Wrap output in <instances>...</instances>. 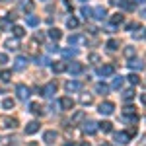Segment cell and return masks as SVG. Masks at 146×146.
<instances>
[{"mask_svg": "<svg viewBox=\"0 0 146 146\" xmlns=\"http://www.w3.org/2000/svg\"><path fill=\"white\" fill-rule=\"evenodd\" d=\"M16 94H18V98H20V100H29V96H31V94H29V88H27V86H23V84H18V86H16Z\"/></svg>", "mask_w": 146, "mask_h": 146, "instance_id": "6da1fadb", "label": "cell"}, {"mask_svg": "<svg viewBox=\"0 0 146 146\" xmlns=\"http://www.w3.org/2000/svg\"><path fill=\"white\" fill-rule=\"evenodd\" d=\"M64 90H66L68 94H72V92H80V90H82V82H78V80H68L66 84H64Z\"/></svg>", "mask_w": 146, "mask_h": 146, "instance_id": "7a4b0ae2", "label": "cell"}, {"mask_svg": "<svg viewBox=\"0 0 146 146\" xmlns=\"http://www.w3.org/2000/svg\"><path fill=\"white\" fill-rule=\"evenodd\" d=\"M58 105H60L64 111H70V109H74V100H72V98H68V96H64V98H60V100H58Z\"/></svg>", "mask_w": 146, "mask_h": 146, "instance_id": "3957f363", "label": "cell"}, {"mask_svg": "<svg viewBox=\"0 0 146 146\" xmlns=\"http://www.w3.org/2000/svg\"><path fill=\"white\" fill-rule=\"evenodd\" d=\"M0 127L2 129H16L18 127V121L16 119H10V117H0Z\"/></svg>", "mask_w": 146, "mask_h": 146, "instance_id": "277c9868", "label": "cell"}, {"mask_svg": "<svg viewBox=\"0 0 146 146\" xmlns=\"http://www.w3.org/2000/svg\"><path fill=\"white\" fill-rule=\"evenodd\" d=\"M98 111H100L101 115H111V113L115 111V105H113L111 101H103V103L100 105V109H98Z\"/></svg>", "mask_w": 146, "mask_h": 146, "instance_id": "5b68a950", "label": "cell"}, {"mask_svg": "<svg viewBox=\"0 0 146 146\" xmlns=\"http://www.w3.org/2000/svg\"><path fill=\"white\" fill-rule=\"evenodd\" d=\"M56 94V82H49L45 88H43V96L45 98H53Z\"/></svg>", "mask_w": 146, "mask_h": 146, "instance_id": "8992f818", "label": "cell"}, {"mask_svg": "<svg viewBox=\"0 0 146 146\" xmlns=\"http://www.w3.org/2000/svg\"><path fill=\"white\" fill-rule=\"evenodd\" d=\"M82 131H84L86 135H96V131H98V123H94V121H86L84 127H82Z\"/></svg>", "mask_w": 146, "mask_h": 146, "instance_id": "52a82bcc", "label": "cell"}, {"mask_svg": "<svg viewBox=\"0 0 146 146\" xmlns=\"http://www.w3.org/2000/svg\"><path fill=\"white\" fill-rule=\"evenodd\" d=\"M115 142L117 144H129L131 142V135L129 133H115Z\"/></svg>", "mask_w": 146, "mask_h": 146, "instance_id": "ba28073f", "label": "cell"}, {"mask_svg": "<svg viewBox=\"0 0 146 146\" xmlns=\"http://www.w3.org/2000/svg\"><path fill=\"white\" fill-rule=\"evenodd\" d=\"M39 129H41V125L37 123V121H31V123L25 125V135H35Z\"/></svg>", "mask_w": 146, "mask_h": 146, "instance_id": "9c48e42d", "label": "cell"}, {"mask_svg": "<svg viewBox=\"0 0 146 146\" xmlns=\"http://www.w3.org/2000/svg\"><path fill=\"white\" fill-rule=\"evenodd\" d=\"M66 70L70 74H80V72L84 70V66H82L80 62H70V64H66Z\"/></svg>", "mask_w": 146, "mask_h": 146, "instance_id": "30bf717a", "label": "cell"}, {"mask_svg": "<svg viewBox=\"0 0 146 146\" xmlns=\"http://www.w3.org/2000/svg\"><path fill=\"white\" fill-rule=\"evenodd\" d=\"M92 16H94L96 20H103V18L107 16V10H105L103 6H98L96 10H92Z\"/></svg>", "mask_w": 146, "mask_h": 146, "instance_id": "8fae6325", "label": "cell"}, {"mask_svg": "<svg viewBox=\"0 0 146 146\" xmlns=\"http://www.w3.org/2000/svg\"><path fill=\"white\" fill-rule=\"evenodd\" d=\"M98 72H100V76L105 78V76H111L113 72H115V66H113V64H105V66H101Z\"/></svg>", "mask_w": 146, "mask_h": 146, "instance_id": "7c38bea8", "label": "cell"}, {"mask_svg": "<svg viewBox=\"0 0 146 146\" xmlns=\"http://www.w3.org/2000/svg\"><path fill=\"white\" fill-rule=\"evenodd\" d=\"M56 138H58V135H56V131H47L45 135H43V140H45L47 144H53Z\"/></svg>", "mask_w": 146, "mask_h": 146, "instance_id": "4fadbf2b", "label": "cell"}, {"mask_svg": "<svg viewBox=\"0 0 146 146\" xmlns=\"http://www.w3.org/2000/svg\"><path fill=\"white\" fill-rule=\"evenodd\" d=\"M25 66H27V58H25V56H18V58L14 60V68H16V70H23Z\"/></svg>", "mask_w": 146, "mask_h": 146, "instance_id": "5bb4252c", "label": "cell"}, {"mask_svg": "<svg viewBox=\"0 0 146 146\" xmlns=\"http://www.w3.org/2000/svg\"><path fill=\"white\" fill-rule=\"evenodd\" d=\"M68 43H70V45H82V43H86V37H84V35H72V37L68 39Z\"/></svg>", "mask_w": 146, "mask_h": 146, "instance_id": "9a60e30c", "label": "cell"}, {"mask_svg": "<svg viewBox=\"0 0 146 146\" xmlns=\"http://www.w3.org/2000/svg\"><path fill=\"white\" fill-rule=\"evenodd\" d=\"M25 23H27L29 27H37V25H39V18L33 16V14H29V16H25Z\"/></svg>", "mask_w": 146, "mask_h": 146, "instance_id": "2e32d148", "label": "cell"}, {"mask_svg": "<svg viewBox=\"0 0 146 146\" xmlns=\"http://www.w3.org/2000/svg\"><path fill=\"white\" fill-rule=\"evenodd\" d=\"M109 22H111V25H121L125 22V16L123 14H113L111 18H109Z\"/></svg>", "mask_w": 146, "mask_h": 146, "instance_id": "e0dca14e", "label": "cell"}, {"mask_svg": "<svg viewBox=\"0 0 146 146\" xmlns=\"http://www.w3.org/2000/svg\"><path fill=\"white\" fill-rule=\"evenodd\" d=\"M129 68H133V70H142V68H144V62H142V60H136V58H131V60H129Z\"/></svg>", "mask_w": 146, "mask_h": 146, "instance_id": "ac0fdd59", "label": "cell"}, {"mask_svg": "<svg viewBox=\"0 0 146 146\" xmlns=\"http://www.w3.org/2000/svg\"><path fill=\"white\" fill-rule=\"evenodd\" d=\"M123 115L125 117H136V107L135 105H125L123 107Z\"/></svg>", "mask_w": 146, "mask_h": 146, "instance_id": "d6986e66", "label": "cell"}, {"mask_svg": "<svg viewBox=\"0 0 146 146\" xmlns=\"http://www.w3.org/2000/svg\"><path fill=\"white\" fill-rule=\"evenodd\" d=\"M49 37H51L53 41H58V39L62 37V31H60V29H56V27H51V29H49Z\"/></svg>", "mask_w": 146, "mask_h": 146, "instance_id": "ffe728a7", "label": "cell"}, {"mask_svg": "<svg viewBox=\"0 0 146 146\" xmlns=\"http://www.w3.org/2000/svg\"><path fill=\"white\" fill-rule=\"evenodd\" d=\"M51 68H53V72H64L66 70V62H53Z\"/></svg>", "mask_w": 146, "mask_h": 146, "instance_id": "44dd1931", "label": "cell"}, {"mask_svg": "<svg viewBox=\"0 0 146 146\" xmlns=\"http://www.w3.org/2000/svg\"><path fill=\"white\" fill-rule=\"evenodd\" d=\"M135 39H146V27H138L136 31H133Z\"/></svg>", "mask_w": 146, "mask_h": 146, "instance_id": "7402d4cb", "label": "cell"}, {"mask_svg": "<svg viewBox=\"0 0 146 146\" xmlns=\"http://www.w3.org/2000/svg\"><path fill=\"white\" fill-rule=\"evenodd\" d=\"M18 47H20V41L18 39H8L6 41V49H10V51H16Z\"/></svg>", "mask_w": 146, "mask_h": 146, "instance_id": "603a6c76", "label": "cell"}, {"mask_svg": "<svg viewBox=\"0 0 146 146\" xmlns=\"http://www.w3.org/2000/svg\"><path fill=\"white\" fill-rule=\"evenodd\" d=\"M96 92H98V94H101V96H105V94L109 92V86H107V84H103V82H100V84L96 86Z\"/></svg>", "mask_w": 146, "mask_h": 146, "instance_id": "cb8c5ba5", "label": "cell"}, {"mask_svg": "<svg viewBox=\"0 0 146 146\" xmlns=\"http://www.w3.org/2000/svg\"><path fill=\"white\" fill-rule=\"evenodd\" d=\"M100 131H103V133H111L113 131V125L109 123V121H103V123H100V127H98Z\"/></svg>", "mask_w": 146, "mask_h": 146, "instance_id": "d4e9b609", "label": "cell"}, {"mask_svg": "<svg viewBox=\"0 0 146 146\" xmlns=\"http://www.w3.org/2000/svg\"><path fill=\"white\" fill-rule=\"evenodd\" d=\"M14 105H16V101L12 100V98H6V100L2 101V107L4 109H14Z\"/></svg>", "mask_w": 146, "mask_h": 146, "instance_id": "484cf974", "label": "cell"}, {"mask_svg": "<svg viewBox=\"0 0 146 146\" xmlns=\"http://www.w3.org/2000/svg\"><path fill=\"white\" fill-rule=\"evenodd\" d=\"M29 111L33 113V115H41L43 109H41V105H39V103H31V105H29Z\"/></svg>", "mask_w": 146, "mask_h": 146, "instance_id": "4316f807", "label": "cell"}, {"mask_svg": "<svg viewBox=\"0 0 146 146\" xmlns=\"http://www.w3.org/2000/svg\"><path fill=\"white\" fill-rule=\"evenodd\" d=\"M12 33L16 35V37H23V33H25V31H23L22 25H14V27H12Z\"/></svg>", "mask_w": 146, "mask_h": 146, "instance_id": "83f0119b", "label": "cell"}, {"mask_svg": "<svg viewBox=\"0 0 146 146\" xmlns=\"http://www.w3.org/2000/svg\"><path fill=\"white\" fill-rule=\"evenodd\" d=\"M66 25L70 27V29H76V27L80 25V22L76 20V18H68V20H66Z\"/></svg>", "mask_w": 146, "mask_h": 146, "instance_id": "f1b7e54d", "label": "cell"}, {"mask_svg": "<svg viewBox=\"0 0 146 146\" xmlns=\"http://www.w3.org/2000/svg\"><path fill=\"white\" fill-rule=\"evenodd\" d=\"M127 78H129V82H131L133 86H136V84H140V76H138V74H135V72H133V74H129Z\"/></svg>", "mask_w": 146, "mask_h": 146, "instance_id": "f546056e", "label": "cell"}, {"mask_svg": "<svg viewBox=\"0 0 146 146\" xmlns=\"http://www.w3.org/2000/svg\"><path fill=\"white\" fill-rule=\"evenodd\" d=\"M10 78H12L10 70H2V72H0V80H2V82H10Z\"/></svg>", "mask_w": 146, "mask_h": 146, "instance_id": "4dcf8cb0", "label": "cell"}, {"mask_svg": "<svg viewBox=\"0 0 146 146\" xmlns=\"http://www.w3.org/2000/svg\"><path fill=\"white\" fill-rule=\"evenodd\" d=\"M80 101H82L84 105H90L92 101H94V98H92V96H88V94H82V96H80Z\"/></svg>", "mask_w": 146, "mask_h": 146, "instance_id": "1f68e13d", "label": "cell"}, {"mask_svg": "<svg viewBox=\"0 0 146 146\" xmlns=\"http://www.w3.org/2000/svg\"><path fill=\"white\" fill-rule=\"evenodd\" d=\"M133 98H135V90H125L123 92V100L125 101H131Z\"/></svg>", "mask_w": 146, "mask_h": 146, "instance_id": "d6a6232c", "label": "cell"}, {"mask_svg": "<svg viewBox=\"0 0 146 146\" xmlns=\"http://www.w3.org/2000/svg\"><path fill=\"white\" fill-rule=\"evenodd\" d=\"M135 55H136L135 47H125V56H127V58H133Z\"/></svg>", "mask_w": 146, "mask_h": 146, "instance_id": "836d02e7", "label": "cell"}, {"mask_svg": "<svg viewBox=\"0 0 146 146\" xmlns=\"http://www.w3.org/2000/svg\"><path fill=\"white\" fill-rule=\"evenodd\" d=\"M123 76H117V78L113 80V88H115V90H119V88H121V86H123Z\"/></svg>", "mask_w": 146, "mask_h": 146, "instance_id": "e575fe53", "label": "cell"}, {"mask_svg": "<svg viewBox=\"0 0 146 146\" xmlns=\"http://www.w3.org/2000/svg\"><path fill=\"white\" fill-rule=\"evenodd\" d=\"M62 55L70 58V56H76V55H78V51H76V49H64V51H62Z\"/></svg>", "mask_w": 146, "mask_h": 146, "instance_id": "d590c367", "label": "cell"}, {"mask_svg": "<svg viewBox=\"0 0 146 146\" xmlns=\"http://www.w3.org/2000/svg\"><path fill=\"white\" fill-rule=\"evenodd\" d=\"M8 27H10V20L8 18H2L0 20V29H8Z\"/></svg>", "mask_w": 146, "mask_h": 146, "instance_id": "8d00e7d4", "label": "cell"}, {"mask_svg": "<svg viewBox=\"0 0 146 146\" xmlns=\"http://www.w3.org/2000/svg\"><path fill=\"white\" fill-rule=\"evenodd\" d=\"M88 60H90L92 64H98V62H100V55H96V53H92V55L88 56Z\"/></svg>", "mask_w": 146, "mask_h": 146, "instance_id": "74e56055", "label": "cell"}, {"mask_svg": "<svg viewBox=\"0 0 146 146\" xmlns=\"http://www.w3.org/2000/svg\"><path fill=\"white\" fill-rule=\"evenodd\" d=\"M82 16H84V18H86V20H88V18H92V10L90 8H86V6H82Z\"/></svg>", "mask_w": 146, "mask_h": 146, "instance_id": "f35d334b", "label": "cell"}, {"mask_svg": "<svg viewBox=\"0 0 146 146\" xmlns=\"http://www.w3.org/2000/svg\"><path fill=\"white\" fill-rule=\"evenodd\" d=\"M117 47H119V43H117L115 39H111V41H107V49H109V51H115Z\"/></svg>", "mask_w": 146, "mask_h": 146, "instance_id": "ab89813d", "label": "cell"}, {"mask_svg": "<svg viewBox=\"0 0 146 146\" xmlns=\"http://www.w3.org/2000/svg\"><path fill=\"white\" fill-rule=\"evenodd\" d=\"M138 27H140V25H138L136 22H131V23H127V31H135V29H138Z\"/></svg>", "mask_w": 146, "mask_h": 146, "instance_id": "60d3db41", "label": "cell"}, {"mask_svg": "<svg viewBox=\"0 0 146 146\" xmlns=\"http://www.w3.org/2000/svg\"><path fill=\"white\" fill-rule=\"evenodd\" d=\"M37 51H39V49H37V43L31 41V43H29V53H31V55H37Z\"/></svg>", "mask_w": 146, "mask_h": 146, "instance_id": "b9f144b4", "label": "cell"}, {"mask_svg": "<svg viewBox=\"0 0 146 146\" xmlns=\"http://www.w3.org/2000/svg\"><path fill=\"white\" fill-rule=\"evenodd\" d=\"M80 119H84V111L74 113V117H72V123H76V121H80Z\"/></svg>", "mask_w": 146, "mask_h": 146, "instance_id": "7bdbcfd3", "label": "cell"}, {"mask_svg": "<svg viewBox=\"0 0 146 146\" xmlns=\"http://www.w3.org/2000/svg\"><path fill=\"white\" fill-rule=\"evenodd\" d=\"M37 60H39V62H37V64H43V66H45V64H49V62H51V60H49V58H47V56H39V58H37Z\"/></svg>", "mask_w": 146, "mask_h": 146, "instance_id": "ee69618b", "label": "cell"}, {"mask_svg": "<svg viewBox=\"0 0 146 146\" xmlns=\"http://www.w3.org/2000/svg\"><path fill=\"white\" fill-rule=\"evenodd\" d=\"M6 62H8V56L4 55V53H0V66H2V64H6Z\"/></svg>", "mask_w": 146, "mask_h": 146, "instance_id": "f6af8a7d", "label": "cell"}, {"mask_svg": "<svg viewBox=\"0 0 146 146\" xmlns=\"http://www.w3.org/2000/svg\"><path fill=\"white\" fill-rule=\"evenodd\" d=\"M22 8H27V10H31V8H33V4H31V2H22Z\"/></svg>", "mask_w": 146, "mask_h": 146, "instance_id": "bcb514c9", "label": "cell"}, {"mask_svg": "<svg viewBox=\"0 0 146 146\" xmlns=\"http://www.w3.org/2000/svg\"><path fill=\"white\" fill-rule=\"evenodd\" d=\"M35 39H37V41H43V39H45V35H43V33H35Z\"/></svg>", "mask_w": 146, "mask_h": 146, "instance_id": "7dc6e473", "label": "cell"}, {"mask_svg": "<svg viewBox=\"0 0 146 146\" xmlns=\"http://www.w3.org/2000/svg\"><path fill=\"white\" fill-rule=\"evenodd\" d=\"M6 18H8V20H10V22H14V20H16V14H8V16H6Z\"/></svg>", "mask_w": 146, "mask_h": 146, "instance_id": "c3c4849f", "label": "cell"}, {"mask_svg": "<svg viewBox=\"0 0 146 146\" xmlns=\"http://www.w3.org/2000/svg\"><path fill=\"white\" fill-rule=\"evenodd\" d=\"M140 100H142V103H146V94H142V96H140Z\"/></svg>", "mask_w": 146, "mask_h": 146, "instance_id": "681fc988", "label": "cell"}, {"mask_svg": "<svg viewBox=\"0 0 146 146\" xmlns=\"http://www.w3.org/2000/svg\"><path fill=\"white\" fill-rule=\"evenodd\" d=\"M140 16H142V18H146V8H144L142 12H140Z\"/></svg>", "mask_w": 146, "mask_h": 146, "instance_id": "f907efd6", "label": "cell"}, {"mask_svg": "<svg viewBox=\"0 0 146 146\" xmlns=\"http://www.w3.org/2000/svg\"><path fill=\"white\" fill-rule=\"evenodd\" d=\"M80 146H92V144H90V142H82Z\"/></svg>", "mask_w": 146, "mask_h": 146, "instance_id": "816d5d0a", "label": "cell"}, {"mask_svg": "<svg viewBox=\"0 0 146 146\" xmlns=\"http://www.w3.org/2000/svg\"><path fill=\"white\" fill-rule=\"evenodd\" d=\"M6 146H20L18 142H12V144H6Z\"/></svg>", "mask_w": 146, "mask_h": 146, "instance_id": "f5cc1de1", "label": "cell"}, {"mask_svg": "<svg viewBox=\"0 0 146 146\" xmlns=\"http://www.w3.org/2000/svg\"><path fill=\"white\" fill-rule=\"evenodd\" d=\"M136 2H144V0H136Z\"/></svg>", "mask_w": 146, "mask_h": 146, "instance_id": "db71d44e", "label": "cell"}, {"mask_svg": "<svg viewBox=\"0 0 146 146\" xmlns=\"http://www.w3.org/2000/svg\"><path fill=\"white\" fill-rule=\"evenodd\" d=\"M80 2H88V0H80Z\"/></svg>", "mask_w": 146, "mask_h": 146, "instance_id": "11a10c76", "label": "cell"}, {"mask_svg": "<svg viewBox=\"0 0 146 146\" xmlns=\"http://www.w3.org/2000/svg\"><path fill=\"white\" fill-rule=\"evenodd\" d=\"M64 146H72V144H64Z\"/></svg>", "mask_w": 146, "mask_h": 146, "instance_id": "9f6ffc18", "label": "cell"}]
</instances>
